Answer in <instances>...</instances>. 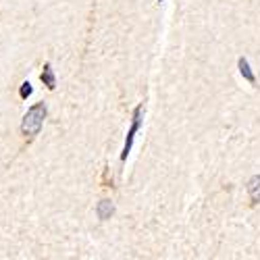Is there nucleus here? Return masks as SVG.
<instances>
[{
    "label": "nucleus",
    "instance_id": "2",
    "mask_svg": "<svg viewBox=\"0 0 260 260\" xmlns=\"http://www.w3.org/2000/svg\"><path fill=\"white\" fill-rule=\"evenodd\" d=\"M142 115H144V106L140 104L136 111H134V121H132V127L127 132V138H125V146H123V152H121V160H125L132 152V146H134V140H136V134L140 132V125H142Z\"/></svg>",
    "mask_w": 260,
    "mask_h": 260
},
{
    "label": "nucleus",
    "instance_id": "3",
    "mask_svg": "<svg viewBox=\"0 0 260 260\" xmlns=\"http://www.w3.org/2000/svg\"><path fill=\"white\" fill-rule=\"evenodd\" d=\"M96 214H98V219H102V221L111 219V216L115 214V204H113V200H100L98 206H96Z\"/></svg>",
    "mask_w": 260,
    "mask_h": 260
},
{
    "label": "nucleus",
    "instance_id": "1",
    "mask_svg": "<svg viewBox=\"0 0 260 260\" xmlns=\"http://www.w3.org/2000/svg\"><path fill=\"white\" fill-rule=\"evenodd\" d=\"M44 119H46V104L44 102L34 104L23 117V123H21V134H23L25 138H36L40 134L42 125H44Z\"/></svg>",
    "mask_w": 260,
    "mask_h": 260
},
{
    "label": "nucleus",
    "instance_id": "6",
    "mask_svg": "<svg viewBox=\"0 0 260 260\" xmlns=\"http://www.w3.org/2000/svg\"><path fill=\"white\" fill-rule=\"evenodd\" d=\"M42 81L46 83V88H48V90H54L56 77H54V71H52L50 64H44V71H42Z\"/></svg>",
    "mask_w": 260,
    "mask_h": 260
},
{
    "label": "nucleus",
    "instance_id": "7",
    "mask_svg": "<svg viewBox=\"0 0 260 260\" xmlns=\"http://www.w3.org/2000/svg\"><path fill=\"white\" fill-rule=\"evenodd\" d=\"M31 92H34V90H31V83H29V81H25L23 85H21V98H29Z\"/></svg>",
    "mask_w": 260,
    "mask_h": 260
},
{
    "label": "nucleus",
    "instance_id": "4",
    "mask_svg": "<svg viewBox=\"0 0 260 260\" xmlns=\"http://www.w3.org/2000/svg\"><path fill=\"white\" fill-rule=\"evenodd\" d=\"M248 193H250L252 202H260V175H254L248 181Z\"/></svg>",
    "mask_w": 260,
    "mask_h": 260
},
{
    "label": "nucleus",
    "instance_id": "8",
    "mask_svg": "<svg viewBox=\"0 0 260 260\" xmlns=\"http://www.w3.org/2000/svg\"><path fill=\"white\" fill-rule=\"evenodd\" d=\"M158 3H165V0H158Z\"/></svg>",
    "mask_w": 260,
    "mask_h": 260
},
{
    "label": "nucleus",
    "instance_id": "5",
    "mask_svg": "<svg viewBox=\"0 0 260 260\" xmlns=\"http://www.w3.org/2000/svg\"><path fill=\"white\" fill-rule=\"evenodd\" d=\"M237 67H240V73H242V77H244L246 81L256 83V75L252 73V69H250V62H248L246 58H240V60H237Z\"/></svg>",
    "mask_w": 260,
    "mask_h": 260
}]
</instances>
